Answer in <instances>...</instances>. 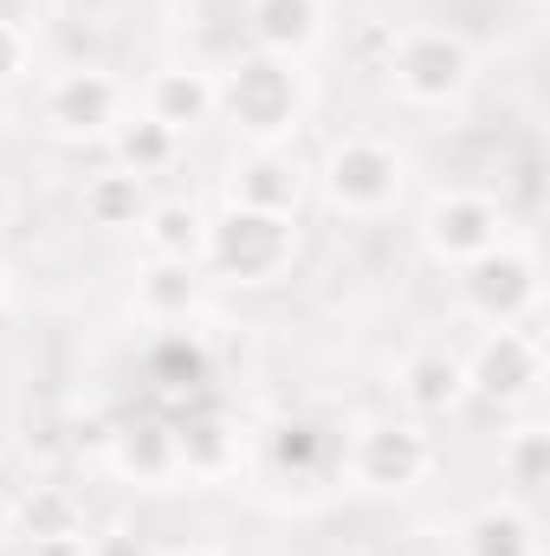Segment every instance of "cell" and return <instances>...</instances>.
I'll return each instance as SVG.
<instances>
[{
	"label": "cell",
	"instance_id": "obj_20",
	"mask_svg": "<svg viewBox=\"0 0 550 556\" xmlns=\"http://www.w3.org/2000/svg\"><path fill=\"white\" fill-rule=\"evenodd\" d=\"M78 214H85L91 227H104V233H137V220L149 214V181L111 162V168L85 175V188H78Z\"/></svg>",
	"mask_w": 550,
	"mask_h": 556
},
{
	"label": "cell",
	"instance_id": "obj_18",
	"mask_svg": "<svg viewBox=\"0 0 550 556\" xmlns=\"http://www.w3.org/2000/svg\"><path fill=\"white\" fill-rule=\"evenodd\" d=\"M201 291H208V273L182 266V260H149L137 273V304L155 330H182L201 311Z\"/></svg>",
	"mask_w": 550,
	"mask_h": 556
},
{
	"label": "cell",
	"instance_id": "obj_27",
	"mask_svg": "<svg viewBox=\"0 0 550 556\" xmlns=\"http://www.w3.org/2000/svg\"><path fill=\"white\" fill-rule=\"evenodd\" d=\"M85 538L91 531H78V538H33V544H20V556H85Z\"/></svg>",
	"mask_w": 550,
	"mask_h": 556
},
{
	"label": "cell",
	"instance_id": "obj_3",
	"mask_svg": "<svg viewBox=\"0 0 550 556\" xmlns=\"http://www.w3.org/2000/svg\"><path fill=\"white\" fill-rule=\"evenodd\" d=\"M298 266V220L285 214H253V207H221L208 214V253L201 273L221 285H278Z\"/></svg>",
	"mask_w": 550,
	"mask_h": 556
},
{
	"label": "cell",
	"instance_id": "obj_9",
	"mask_svg": "<svg viewBox=\"0 0 550 556\" xmlns=\"http://www.w3.org/2000/svg\"><path fill=\"white\" fill-rule=\"evenodd\" d=\"M460 363H466V389H473L479 402H492V408H518V402H532L538 382H545V343H538L532 324H499V330H486L473 350H460Z\"/></svg>",
	"mask_w": 550,
	"mask_h": 556
},
{
	"label": "cell",
	"instance_id": "obj_15",
	"mask_svg": "<svg viewBox=\"0 0 550 556\" xmlns=\"http://www.w3.org/2000/svg\"><path fill=\"white\" fill-rule=\"evenodd\" d=\"M142 111H149L155 124H168L175 137L201 130V124L214 117V72H201V65H162V72L142 85Z\"/></svg>",
	"mask_w": 550,
	"mask_h": 556
},
{
	"label": "cell",
	"instance_id": "obj_16",
	"mask_svg": "<svg viewBox=\"0 0 550 556\" xmlns=\"http://www.w3.org/2000/svg\"><path fill=\"white\" fill-rule=\"evenodd\" d=\"M460 556H545L538 518L518 498H492L460 525Z\"/></svg>",
	"mask_w": 550,
	"mask_h": 556
},
{
	"label": "cell",
	"instance_id": "obj_30",
	"mask_svg": "<svg viewBox=\"0 0 550 556\" xmlns=\"http://www.w3.org/2000/svg\"><path fill=\"white\" fill-rule=\"evenodd\" d=\"M0 538H13V498H0Z\"/></svg>",
	"mask_w": 550,
	"mask_h": 556
},
{
	"label": "cell",
	"instance_id": "obj_25",
	"mask_svg": "<svg viewBox=\"0 0 550 556\" xmlns=\"http://www.w3.org/2000/svg\"><path fill=\"white\" fill-rule=\"evenodd\" d=\"M26 72H33V33H26L20 20H7V13H0V91H7V85H20Z\"/></svg>",
	"mask_w": 550,
	"mask_h": 556
},
{
	"label": "cell",
	"instance_id": "obj_5",
	"mask_svg": "<svg viewBox=\"0 0 550 556\" xmlns=\"http://www.w3.org/2000/svg\"><path fill=\"white\" fill-rule=\"evenodd\" d=\"M512 240V214H505V201L499 194H486V188H440L427 207H421V247H427V260L434 266H473V260H486L492 247H505Z\"/></svg>",
	"mask_w": 550,
	"mask_h": 556
},
{
	"label": "cell",
	"instance_id": "obj_28",
	"mask_svg": "<svg viewBox=\"0 0 550 556\" xmlns=\"http://www.w3.org/2000/svg\"><path fill=\"white\" fill-rule=\"evenodd\" d=\"M155 556H221V551H208V544H175V551H155Z\"/></svg>",
	"mask_w": 550,
	"mask_h": 556
},
{
	"label": "cell",
	"instance_id": "obj_11",
	"mask_svg": "<svg viewBox=\"0 0 550 556\" xmlns=\"http://www.w3.org/2000/svg\"><path fill=\"white\" fill-rule=\"evenodd\" d=\"M311 194V168L291 155V149H247L234 168H227V207H253V214H285L298 220Z\"/></svg>",
	"mask_w": 550,
	"mask_h": 556
},
{
	"label": "cell",
	"instance_id": "obj_10",
	"mask_svg": "<svg viewBox=\"0 0 550 556\" xmlns=\"http://www.w3.org/2000/svg\"><path fill=\"white\" fill-rule=\"evenodd\" d=\"M396 402H402V415L421 420V427L453 420L466 402H473L460 350H447V343H421V350H409V356L396 363Z\"/></svg>",
	"mask_w": 550,
	"mask_h": 556
},
{
	"label": "cell",
	"instance_id": "obj_7",
	"mask_svg": "<svg viewBox=\"0 0 550 556\" xmlns=\"http://www.w3.org/2000/svg\"><path fill=\"white\" fill-rule=\"evenodd\" d=\"M538 291H545V278H538V253H532L525 240H505V247H492L486 260L460 266V304H466V317L486 324V330H499V324H532Z\"/></svg>",
	"mask_w": 550,
	"mask_h": 556
},
{
	"label": "cell",
	"instance_id": "obj_6",
	"mask_svg": "<svg viewBox=\"0 0 550 556\" xmlns=\"http://www.w3.org/2000/svg\"><path fill=\"white\" fill-rule=\"evenodd\" d=\"M440 466L434 453V433L421 420H370L357 427V440L343 446V472L363 485V492H383V498H402L414 485H427Z\"/></svg>",
	"mask_w": 550,
	"mask_h": 556
},
{
	"label": "cell",
	"instance_id": "obj_13",
	"mask_svg": "<svg viewBox=\"0 0 550 556\" xmlns=\"http://www.w3.org/2000/svg\"><path fill=\"white\" fill-rule=\"evenodd\" d=\"M247 39L266 59H311L324 39V0H247Z\"/></svg>",
	"mask_w": 550,
	"mask_h": 556
},
{
	"label": "cell",
	"instance_id": "obj_12",
	"mask_svg": "<svg viewBox=\"0 0 550 556\" xmlns=\"http://www.w3.org/2000/svg\"><path fill=\"white\" fill-rule=\"evenodd\" d=\"M175 466L188 479H227L240 466V420L221 402H188L175 415Z\"/></svg>",
	"mask_w": 550,
	"mask_h": 556
},
{
	"label": "cell",
	"instance_id": "obj_1",
	"mask_svg": "<svg viewBox=\"0 0 550 556\" xmlns=\"http://www.w3.org/2000/svg\"><path fill=\"white\" fill-rule=\"evenodd\" d=\"M214 117L234 124V137L247 149H291L304 124V78L298 65L247 52L227 72H214Z\"/></svg>",
	"mask_w": 550,
	"mask_h": 556
},
{
	"label": "cell",
	"instance_id": "obj_4",
	"mask_svg": "<svg viewBox=\"0 0 550 556\" xmlns=\"http://www.w3.org/2000/svg\"><path fill=\"white\" fill-rule=\"evenodd\" d=\"M479 78V52L453 26H409L389 46V85L409 111H453Z\"/></svg>",
	"mask_w": 550,
	"mask_h": 556
},
{
	"label": "cell",
	"instance_id": "obj_17",
	"mask_svg": "<svg viewBox=\"0 0 550 556\" xmlns=\"http://www.w3.org/2000/svg\"><path fill=\"white\" fill-rule=\"evenodd\" d=\"M260 453H266V466H273L278 479L311 485V479H324V472H330V459H337L343 446H337V433H330L324 420L291 415V420H278L273 433L260 440Z\"/></svg>",
	"mask_w": 550,
	"mask_h": 556
},
{
	"label": "cell",
	"instance_id": "obj_14",
	"mask_svg": "<svg viewBox=\"0 0 550 556\" xmlns=\"http://www.w3.org/2000/svg\"><path fill=\"white\" fill-rule=\"evenodd\" d=\"M104 459H111L117 479H137V485L182 479V466H175V420L168 415L117 420V433H104Z\"/></svg>",
	"mask_w": 550,
	"mask_h": 556
},
{
	"label": "cell",
	"instance_id": "obj_22",
	"mask_svg": "<svg viewBox=\"0 0 550 556\" xmlns=\"http://www.w3.org/2000/svg\"><path fill=\"white\" fill-rule=\"evenodd\" d=\"M78 531H85V505L65 485H33L13 505V538L20 544H33V538H78Z\"/></svg>",
	"mask_w": 550,
	"mask_h": 556
},
{
	"label": "cell",
	"instance_id": "obj_2",
	"mask_svg": "<svg viewBox=\"0 0 550 556\" xmlns=\"http://www.w3.org/2000/svg\"><path fill=\"white\" fill-rule=\"evenodd\" d=\"M311 181H317V194H324L343 220H383V214H396L402 194H409V155H402L396 142L350 130V137H337L324 149V162H317Z\"/></svg>",
	"mask_w": 550,
	"mask_h": 556
},
{
	"label": "cell",
	"instance_id": "obj_8",
	"mask_svg": "<svg viewBox=\"0 0 550 556\" xmlns=\"http://www.w3.org/2000/svg\"><path fill=\"white\" fill-rule=\"evenodd\" d=\"M130 117V85L104 65H72L46 85V130L65 142H111Z\"/></svg>",
	"mask_w": 550,
	"mask_h": 556
},
{
	"label": "cell",
	"instance_id": "obj_23",
	"mask_svg": "<svg viewBox=\"0 0 550 556\" xmlns=\"http://www.w3.org/2000/svg\"><path fill=\"white\" fill-rule=\"evenodd\" d=\"M149 382H155V389H182V395L208 389V350H201L188 330H168V337L149 350Z\"/></svg>",
	"mask_w": 550,
	"mask_h": 556
},
{
	"label": "cell",
	"instance_id": "obj_24",
	"mask_svg": "<svg viewBox=\"0 0 550 556\" xmlns=\"http://www.w3.org/2000/svg\"><path fill=\"white\" fill-rule=\"evenodd\" d=\"M499 466H505V479L518 485V492H538L550 472V433L545 420H525V427H512L505 440H499Z\"/></svg>",
	"mask_w": 550,
	"mask_h": 556
},
{
	"label": "cell",
	"instance_id": "obj_31",
	"mask_svg": "<svg viewBox=\"0 0 550 556\" xmlns=\"http://www.w3.org/2000/svg\"><path fill=\"white\" fill-rule=\"evenodd\" d=\"M0 298H7V253H0Z\"/></svg>",
	"mask_w": 550,
	"mask_h": 556
},
{
	"label": "cell",
	"instance_id": "obj_29",
	"mask_svg": "<svg viewBox=\"0 0 550 556\" xmlns=\"http://www.w3.org/2000/svg\"><path fill=\"white\" fill-rule=\"evenodd\" d=\"M13 207H20V201H13V188H7V181H0V227H7V220H13Z\"/></svg>",
	"mask_w": 550,
	"mask_h": 556
},
{
	"label": "cell",
	"instance_id": "obj_21",
	"mask_svg": "<svg viewBox=\"0 0 550 556\" xmlns=\"http://www.w3.org/2000/svg\"><path fill=\"white\" fill-rule=\"evenodd\" d=\"M111 149H117V168H130V175H168L175 162H182V137L168 130V124H155L149 111H130L124 124H117V137H111Z\"/></svg>",
	"mask_w": 550,
	"mask_h": 556
},
{
	"label": "cell",
	"instance_id": "obj_26",
	"mask_svg": "<svg viewBox=\"0 0 550 556\" xmlns=\"http://www.w3.org/2000/svg\"><path fill=\"white\" fill-rule=\"evenodd\" d=\"M85 556H155V551H149V538L130 531V525H104V531L85 538Z\"/></svg>",
	"mask_w": 550,
	"mask_h": 556
},
{
	"label": "cell",
	"instance_id": "obj_19",
	"mask_svg": "<svg viewBox=\"0 0 550 556\" xmlns=\"http://www.w3.org/2000/svg\"><path fill=\"white\" fill-rule=\"evenodd\" d=\"M137 240H142V253H149V260L201 266V253H208V214H201L195 201H182V194L149 201V214L137 220Z\"/></svg>",
	"mask_w": 550,
	"mask_h": 556
}]
</instances>
